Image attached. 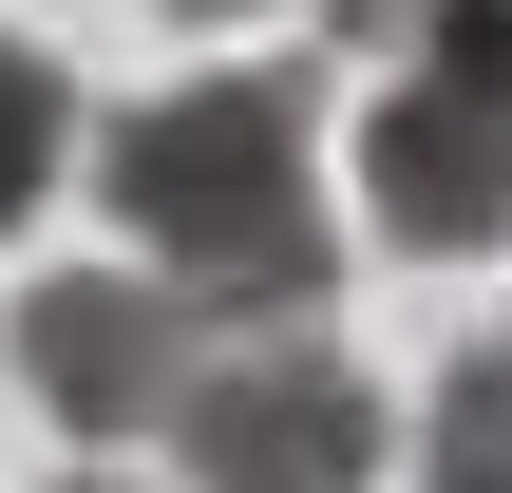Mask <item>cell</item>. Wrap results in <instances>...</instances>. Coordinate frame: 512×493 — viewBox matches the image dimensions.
<instances>
[{
    "label": "cell",
    "mask_w": 512,
    "mask_h": 493,
    "mask_svg": "<svg viewBox=\"0 0 512 493\" xmlns=\"http://www.w3.org/2000/svg\"><path fill=\"white\" fill-rule=\"evenodd\" d=\"M95 190L114 228L152 247L171 304H323V133H304V76H171L95 133Z\"/></svg>",
    "instance_id": "6da1fadb"
},
{
    "label": "cell",
    "mask_w": 512,
    "mask_h": 493,
    "mask_svg": "<svg viewBox=\"0 0 512 493\" xmlns=\"http://www.w3.org/2000/svg\"><path fill=\"white\" fill-rule=\"evenodd\" d=\"M152 437H171L190 493H361L380 475V380L323 342V304H247V323L190 342Z\"/></svg>",
    "instance_id": "7a4b0ae2"
},
{
    "label": "cell",
    "mask_w": 512,
    "mask_h": 493,
    "mask_svg": "<svg viewBox=\"0 0 512 493\" xmlns=\"http://www.w3.org/2000/svg\"><path fill=\"white\" fill-rule=\"evenodd\" d=\"M399 38L418 76L361 114V190H380V247L475 266L512 247V0H418Z\"/></svg>",
    "instance_id": "3957f363"
},
{
    "label": "cell",
    "mask_w": 512,
    "mask_h": 493,
    "mask_svg": "<svg viewBox=\"0 0 512 493\" xmlns=\"http://www.w3.org/2000/svg\"><path fill=\"white\" fill-rule=\"evenodd\" d=\"M19 399L57 418V437H152L171 418V380H190V342H209V304H171L152 266H57V285H19Z\"/></svg>",
    "instance_id": "277c9868"
},
{
    "label": "cell",
    "mask_w": 512,
    "mask_h": 493,
    "mask_svg": "<svg viewBox=\"0 0 512 493\" xmlns=\"http://www.w3.org/2000/svg\"><path fill=\"white\" fill-rule=\"evenodd\" d=\"M437 493H512V323L456 342V380H437Z\"/></svg>",
    "instance_id": "5b68a950"
},
{
    "label": "cell",
    "mask_w": 512,
    "mask_h": 493,
    "mask_svg": "<svg viewBox=\"0 0 512 493\" xmlns=\"http://www.w3.org/2000/svg\"><path fill=\"white\" fill-rule=\"evenodd\" d=\"M57 152H76V76H57L38 38H0V228L57 190Z\"/></svg>",
    "instance_id": "8992f818"
},
{
    "label": "cell",
    "mask_w": 512,
    "mask_h": 493,
    "mask_svg": "<svg viewBox=\"0 0 512 493\" xmlns=\"http://www.w3.org/2000/svg\"><path fill=\"white\" fill-rule=\"evenodd\" d=\"M399 19H418V0H323V38H399Z\"/></svg>",
    "instance_id": "52a82bcc"
},
{
    "label": "cell",
    "mask_w": 512,
    "mask_h": 493,
    "mask_svg": "<svg viewBox=\"0 0 512 493\" xmlns=\"http://www.w3.org/2000/svg\"><path fill=\"white\" fill-rule=\"evenodd\" d=\"M171 19H266V0H171Z\"/></svg>",
    "instance_id": "ba28073f"
}]
</instances>
